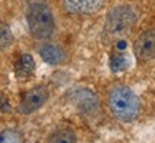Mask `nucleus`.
Segmentation results:
<instances>
[{"mask_svg": "<svg viewBox=\"0 0 155 143\" xmlns=\"http://www.w3.org/2000/svg\"><path fill=\"white\" fill-rule=\"evenodd\" d=\"M108 103L113 114L121 122H132L140 113V99L127 86H115L108 95Z\"/></svg>", "mask_w": 155, "mask_h": 143, "instance_id": "nucleus-1", "label": "nucleus"}, {"mask_svg": "<svg viewBox=\"0 0 155 143\" xmlns=\"http://www.w3.org/2000/svg\"><path fill=\"white\" fill-rule=\"evenodd\" d=\"M27 24L31 36L40 40L51 37L54 32V17L50 7L44 3H33L27 10Z\"/></svg>", "mask_w": 155, "mask_h": 143, "instance_id": "nucleus-2", "label": "nucleus"}, {"mask_svg": "<svg viewBox=\"0 0 155 143\" xmlns=\"http://www.w3.org/2000/svg\"><path fill=\"white\" fill-rule=\"evenodd\" d=\"M137 23V13L130 6H117L107 16L104 32L110 37H121L130 33Z\"/></svg>", "mask_w": 155, "mask_h": 143, "instance_id": "nucleus-3", "label": "nucleus"}, {"mask_svg": "<svg viewBox=\"0 0 155 143\" xmlns=\"http://www.w3.org/2000/svg\"><path fill=\"white\" fill-rule=\"evenodd\" d=\"M68 100L83 114H93L98 110L100 102L94 92L90 89H73L68 93Z\"/></svg>", "mask_w": 155, "mask_h": 143, "instance_id": "nucleus-4", "label": "nucleus"}, {"mask_svg": "<svg viewBox=\"0 0 155 143\" xmlns=\"http://www.w3.org/2000/svg\"><path fill=\"white\" fill-rule=\"evenodd\" d=\"M48 99V90L44 86H36L33 89H30L28 92H26L23 96V99L20 102L19 113L21 114H30L38 110Z\"/></svg>", "mask_w": 155, "mask_h": 143, "instance_id": "nucleus-5", "label": "nucleus"}, {"mask_svg": "<svg viewBox=\"0 0 155 143\" xmlns=\"http://www.w3.org/2000/svg\"><path fill=\"white\" fill-rule=\"evenodd\" d=\"M134 53L142 62L155 59V29H148L137 37L134 43Z\"/></svg>", "mask_w": 155, "mask_h": 143, "instance_id": "nucleus-6", "label": "nucleus"}, {"mask_svg": "<svg viewBox=\"0 0 155 143\" xmlns=\"http://www.w3.org/2000/svg\"><path fill=\"white\" fill-rule=\"evenodd\" d=\"M105 0H63V6L68 13L88 14L103 7Z\"/></svg>", "mask_w": 155, "mask_h": 143, "instance_id": "nucleus-7", "label": "nucleus"}, {"mask_svg": "<svg viewBox=\"0 0 155 143\" xmlns=\"http://www.w3.org/2000/svg\"><path fill=\"white\" fill-rule=\"evenodd\" d=\"M38 54L41 56L44 62H47L48 65H60L64 62L66 59V52L57 46V44H51V43H46L40 46L38 49Z\"/></svg>", "mask_w": 155, "mask_h": 143, "instance_id": "nucleus-8", "label": "nucleus"}, {"mask_svg": "<svg viewBox=\"0 0 155 143\" xmlns=\"http://www.w3.org/2000/svg\"><path fill=\"white\" fill-rule=\"evenodd\" d=\"M34 70H36V63H34L31 54H28V53H23L14 65V72H16L17 77H27L33 75Z\"/></svg>", "mask_w": 155, "mask_h": 143, "instance_id": "nucleus-9", "label": "nucleus"}, {"mask_svg": "<svg viewBox=\"0 0 155 143\" xmlns=\"http://www.w3.org/2000/svg\"><path fill=\"white\" fill-rule=\"evenodd\" d=\"M48 143H77L75 134L70 129L57 130L48 138Z\"/></svg>", "mask_w": 155, "mask_h": 143, "instance_id": "nucleus-10", "label": "nucleus"}, {"mask_svg": "<svg viewBox=\"0 0 155 143\" xmlns=\"http://www.w3.org/2000/svg\"><path fill=\"white\" fill-rule=\"evenodd\" d=\"M130 57L125 54V53H118V54H114L110 60V67L114 73H118V72H122L128 69L130 66Z\"/></svg>", "mask_w": 155, "mask_h": 143, "instance_id": "nucleus-11", "label": "nucleus"}, {"mask_svg": "<svg viewBox=\"0 0 155 143\" xmlns=\"http://www.w3.org/2000/svg\"><path fill=\"white\" fill-rule=\"evenodd\" d=\"M13 43V34L7 24L0 23V50L7 49Z\"/></svg>", "mask_w": 155, "mask_h": 143, "instance_id": "nucleus-12", "label": "nucleus"}, {"mask_svg": "<svg viewBox=\"0 0 155 143\" xmlns=\"http://www.w3.org/2000/svg\"><path fill=\"white\" fill-rule=\"evenodd\" d=\"M21 136L17 130L13 129H6L0 132V143H20Z\"/></svg>", "mask_w": 155, "mask_h": 143, "instance_id": "nucleus-13", "label": "nucleus"}, {"mask_svg": "<svg viewBox=\"0 0 155 143\" xmlns=\"http://www.w3.org/2000/svg\"><path fill=\"white\" fill-rule=\"evenodd\" d=\"M127 47V42L125 40H120V42L117 43V49H120V50H122V49Z\"/></svg>", "mask_w": 155, "mask_h": 143, "instance_id": "nucleus-14", "label": "nucleus"}]
</instances>
